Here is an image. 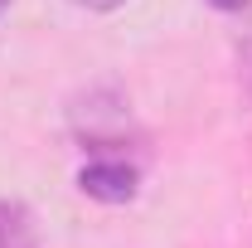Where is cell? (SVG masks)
Masks as SVG:
<instances>
[{
  "mask_svg": "<svg viewBox=\"0 0 252 248\" xmlns=\"http://www.w3.org/2000/svg\"><path fill=\"white\" fill-rule=\"evenodd\" d=\"M73 126H78V136H83L93 151H102V146H112L126 126H131V107H126V97H117V93H88L73 107Z\"/></svg>",
  "mask_w": 252,
  "mask_h": 248,
  "instance_id": "cell-1",
  "label": "cell"
},
{
  "mask_svg": "<svg viewBox=\"0 0 252 248\" xmlns=\"http://www.w3.org/2000/svg\"><path fill=\"white\" fill-rule=\"evenodd\" d=\"M136 185H141V170L122 156H97L78 170V190L97 205H126L136 200Z\"/></svg>",
  "mask_w": 252,
  "mask_h": 248,
  "instance_id": "cell-2",
  "label": "cell"
},
{
  "mask_svg": "<svg viewBox=\"0 0 252 248\" xmlns=\"http://www.w3.org/2000/svg\"><path fill=\"white\" fill-rule=\"evenodd\" d=\"M0 248H34V219L20 200H0Z\"/></svg>",
  "mask_w": 252,
  "mask_h": 248,
  "instance_id": "cell-3",
  "label": "cell"
},
{
  "mask_svg": "<svg viewBox=\"0 0 252 248\" xmlns=\"http://www.w3.org/2000/svg\"><path fill=\"white\" fill-rule=\"evenodd\" d=\"M238 83H243V93L252 102V30L238 39Z\"/></svg>",
  "mask_w": 252,
  "mask_h": 248,
  "instance_id": "cell-4",
  "label": "cell"
},
{
  "mask_svg": "<svg viewBox=\"0 0 252 248\" xmlns=\"http://www.w3.org/2000/svg\"><path fill=\"white\" fill-rule=\"evenodd\" d=\"M73 5H83V10H97V15H107V10H117L126 0H73Z\"/></svg>",
  "mask_w": 252,
  "mask_h": 248,
  "instance_id": "cell-5",
  "label": "cell"
},
{
  "mask_svg": "<svg viewBox=\"0 0 252 248\" xmlns=\"http://www.w3.org/2000/svg\"><path fill=\"white\" fill-rule=\"evenodd\" d=\"M209 5H214V10H228V15H233V10H243L248 0H209Z\"/></svg>",
  "mask_w": 252,
  "mask_h": 248,
  "instance_id": "cell-6",
  "label": "cell"
},
{
  "mask_svg": "<svg viewBox=\"0 0 252 248\" xmlns=\"http://www.w3.org/2000/svg\"><path fill=\"white\" fill-rule=\"evenodd\" d=\"M5 10H10V0H0V15H5Z\"/></svg>",
  "mask_w": 252,
  "mask_h": 248,
  "instance_id": "cell-7",
  "label": "cell"
}]
</instances>
